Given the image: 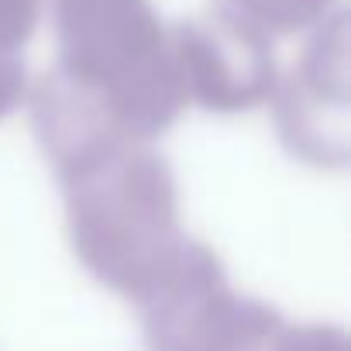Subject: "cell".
Returning <instances> with one entry per match:
<instances>
[{
    "label": "cell",
    "instance_id": "cell-5",
    "mask_svg": "<svg viewBox=\"0 0 351 351\" xmlns=\"http://www.w3.org/2000/svg\"><path fill=\"white\" fill-rule=\"evenodd\" d=\"M210 11L276 42L313 32L337 11V0H210Z\"/></svg>",
    "mask_w": 351,
    "mask_h": 351
},
{
    "label": "cell",
    "instance_id": "cell-6",
    "mask_svg": "<svg viewBox=\"0 0 351 351\" xmlns=\"http://www.w3.org/2000/svg\"><path fill=\"white\" fill-rule=\"evenodd\" d=\"M45 0H0V52H14L35 38Z\"/></svg>",
    "mask_w": 351,
    "mask_h": 351
},
{
    "label": "cell",
    "instance_id": "cell-3",
    "mask_svg": "<svg viewBox=\"0 0 351 351\" xmlns=\"http://www.w3.org/2000/svg\"><path fill=\"white\" fill-rule=\"evenodd\" d=\"M172 66L186 107L241 114L272 100L279 69L272 38L210 11L207 18L169 25Z\"/></svg>",
    "mask_w": 351,
    "mask_h": 351
},
{
    "label": "cell",
    "instance_id": "cell-2",
    "mask_svg": "<svg viewBox=\"0 0 351 351\" xmlns=\"http://www.w3.org/2000/svg\"><path fill=\"white\" fill-rule=\"evenodd\" d=\"M73 245L110 276L172 269L183 258L180 186L152 141H117L56 172Z\"/></svg>",
    "mask_w": 351,
    "mask_h": 351
},
{
    "label": "cell",
    "instance_id": "cell-4",
    "mask_svg": "<svg viewBox=\"0 0 351 351\" xmlns=\"http://www.w3.org/2000/svg\"><path fill=\"white\" fill-rule=\"evenodd\" d=\"M300 62L279 76L272 107L282 145L317 165L344 169L348 162V28L344 11H334L313 28Z\"/></svg>",
    "mask_w": 351,
    "mask_h": 351
},
{
    "label": "cell",
    "instance_id": "cell-1",
    "mask_svg": "<svg viewBox=\"0 0 351 351\" xmlns=\"http://www.w3.org/2000/svg\"><path fill=\"white\" fill-rule=\"evenodd\" d=\"M56 66L49 76L121 134L155 141L186 110L169 25L152 0H52Z\"/></svg>",
    "mask_w": 351,
    "mask_h": 351
}]
</instances>
